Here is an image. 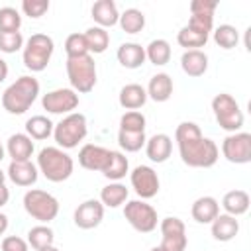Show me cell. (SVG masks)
<instances>
[{
	"label": "cell",
	"mask_w": 251,
	"mask_h": 251,
	"mask_svg": "<svg viewBox=\"0 0 251 251\" xmlns=\"http://www.w3.org/2000/svg\"><path fill=\"white\" fill-rule=\"evenodd\" d=\"M175 141L178 145V153H180L182 163L192 167V169L214 167L218 157H220L218 145L212 139L204 137L200 127L194 122L178 124L175 129Z\"/></svg>",
	"instance_id": "6da1fadb"
},
{
	"label": "cell",
	"mask_w": 251,
	"mask_h": 251,
	"mask_svg": "<svg viewBox=\"0 0 251 251\" xmlns=\"http://www.w3.org/2000/svg\"><path fill=\"white\" fill-rule=\"evenodd\" d=\"M39 94V82L37 78H33L31 75H24L20 78H16L2 94V108L8 114L14 116H22L25 114L31 104L35 102Z\"/></svg>",
	"instance_id": "7a4b0ae2"
},
{
	"label": "cell",
	"mask_w": 251,
	"mask_h": 251,
	"mask_svg": "<svg viewBox=\"0 0 251 251\" xmlns=\"http://www.w3.org/2000/svg\"><path fill=\"white\" fill-rule=\"evenodd\" d=\"M37 171L51 182H63L73 175L75 161L73 157L61 147H43L37 153Z\"/></svg>",
	"instance_id": "3957f363"
},
{
	"label": "cell",
	"mask_w": 251,
	"mask_h": 251,
	"mask_svg": "<svg viewBox=\"0 0 251 251\" xmlns=\"http://www.w3.org/2000/svg\"><path fill=\"white\" fill-rule=\"evenodd\" d=\"M86 133H88L86 116L80 114V112L67 114L53 127V137L57 141V147H61V149H75V147H78V143L86 137Z\"/></svg>",
	"instance_id": "277c9868"
},
{
	"label": "cell",
	"mask_w": 251,
	"mask_h": 251,
	"mask_svg": "<svg viewBox=\"0 0 251 251\" xmlns=\"http://www.w3.org/2000/svg\"><path fill=\"white\" fill-rule=\"evenodd\" d=\"M55 51V43L49 35L45 33H33L25 43H24V67L31 73H41L51 61V55Z\"/></svg>",
	"instance_id": "5b68a950"
},
{
	"label": "cell",
	"mask_w": 251,
	"mask_h": 251,
	"mask_svg": "<svg viewBox=\"0 0 251 251\" xmlns=\"http://www.w3.org/2000/svg\"><path fill=\"white\" fill-rule=\"evenodd\" d=\"M67 76L71 82V88L78 94H86L96 84V63L92 55L73 57L67 59Z\"/></svg>",
	"instance_id": "8992f818"
},
{
	"label": "cell",
	"mask_w": 251,
	"mask_h": 251,
	"mask_svg": "<svg viewBox=\"0 0 251 251\" xmlns=\"http://www.w3.org/2000/svg\"><path fill=\"white\" fill-rule=\"evenodd\" d=\"M212 110H214V116H216V122L222 129L229 131V133H235L243 127V112L237 104V100L231 96V94H226V92H220L212 98Z\"/></svg>",
	"instance_id": "52a82bcc"
},
{
	"label": "cell",
	"mask_w": 251,
	"mask_h": 251,
	"mask_svg": "<svg viewBox=\"0 0 251 251\" xmlns=\"http://www.w3.org/2000/svg\"><path fill=\"white\" fill-rule=\"evenodd\" d=\"M24 210L33 220L41 224H49L59 214V200L41 188H31L24 194Z\"/></svg>",
	"instance_id": "ba28073f"
},
{
	"label": "cell",
	"mask_w": 251,
	"mask_h": 251,
	"mask_svg": "<svg viewBox=\"0 0 251 251\" xmlns=\"http://www.w3.org/2000/svg\"><path fill=\"white\" fill-rule=\"evenodd\" d=\"M124 218L139 233H151L153 229H157L159 224L157 210L145 200H129L124 206Z\"/></svg>",
	"instance_id": "9c48e42d"
},
{
	"label": "cell",
	"mask_w": 251,
	"mask_h": 251,
	"mask_svg": "<svg viewBox=\"0 0 251 251\" xmlns=\"http://www.w3.org/2000/svg\"><path fill=\"white\" fill-rule=\"evenodd\" d=\"M161 229V247L165 251H184L186 249V227L180 218L169 216L163 218L159 224Z\"/></svg>",
	"instance_id": "30bf717a"
},
{
	"label": "cell",
	"mask_w": 251,
	"mask_h": 251,
	"mask_svg": "<svg viewBox=\"0 0 251 251\" xmlns=\"http://www.w3.org/2000/svg\"><path fill=\"white\" fill-rule=\"evenodd\" d=\"M222 155L235 165H245L251 161V133L235 131L222 141Z\"/></svg>",
	"instance_id": "8fae6325"
},
{
	"label": "cell",
	"mask_w": 251,
	"mask_h": 251,
	"mask_svg": "<svg viewBox=\"0 0 251 251\" xmlns=\"http://www.w3.org/2000/svg\"><path fill=\"white\" fill-rule=\"evenodd\" d=\"M129 182L141 200H149L159 192V175L149 165H137L129 173Z\"/></svg>",
	"instance_id": "7c38bea8"
},
{
	"label": "cell",
	"mask_w": 251,
	"mask_h": 251,
	"mask_svg": "<svg viewBox=\"0 0 251 251\" xmlns=\"http://www.w3.org/2000/svg\"><path fill=\"white\" fill-rule=\"evenodd\" d=\"M41 106L43 110H47L49 114H73V110H76L78 106V94L73 88H55L47 94H43L41 98Z\"/></svg>",
	"instance_id": "4fadbf2b"
},
{
	"label": "cell",
	"mask_w": 251,
	"mask_h": 251,
	"mask_svg": "<svg viewBox=\"0 0 251 251\" xmlns=\"http://www.w3.org/2000/svg\"><path fill=\"white\" fill-rule=\"evenodd\" d=\"M112 161V149H106L102 145L86 143L78 151V165L86 171H100L104 173Z\"/></svg>",
	"instance_id": "5bb4252c"
},
{
	"label": "cell",
	"mask_w": 251,
	"mask_h": 251,
	"mask_svg": "<svg viewBox=\"0 0 251 251\" xmlns=\"http://www.w3.org/2000/svg\"><path fill=\"white\" fill-rule=\"evenodd\" d=\"M73 220H75L76 227H80V229H94V227H98L100 222L104 220V206H102V202L96 200V198L84 200L75 210Z\"/></svg>",
	"instance_id": "9a60e30c"
},
{
	"label": "cell",
	"mask_w": 251,
	"mask_h": 251,
	"mask_svg": "<svg viewBox=\"0 0 251 251\" xmlns=\"http://www.w3.org/2000/svg\"><path fill=\"white\" fill-rule=\"evenodd\" d=\"M6 176L18 186H31L35 184L39 171L31 161H12L6 171Z\"/></svg>",
	"instance_id": "2e32d148"
},
{
	"label": "cell",
	"mask_w": 251,
	"mask_h": 251,
	"mask_svg": "<svg viewBox=\"0 0 251 251\" xmlns=\"http://www.w3.org/2000/svg\"><path fill=\"white\" fill-rule=\"evenodd\" d=\"M33 139L27 133H14L6 141V153L12 161H29L33 155Z\"/></svg>",
	"instance_id": "e0dca14e"
},
{
	"label": "cell",
	"mask_w": 251,
	"mask_h": 251,
	"mask_svg": "<svg viewBox=\"0 0 251 251\" xmlns=\"http://www.w3.org/2000/svg\"><path fill=\"white\" fill-rule=\"evenodd\" d=\"M171 151H173V139L167 133H155L145 141V153L153 163H165L171 157Z\"/></svg>",
	"instance_id": "ac0fdd59"
},
{
	"label": "cell",
	"mask_w": 251,
	"mask_h": 251,
	"mask_svg": "<svg viewBox=\"0 0 251 251\" xmlns=\"http://www.w3.org/2000/svg\"><path fill=\"white\" fill-rule=\"evenodd\" d=\"M118 61L122 67L126 69H139L143 63H145V47H141L139 43H133V41H126L118 47V53H116Z\"/></svg>",
	"instance_id": "d6986e66"
},
{
	"label": "cell",
	"mask_w": 251,
	"mask_h": 251,
	"mask_svg": "<svg viewBox=\"0 0 251 251\" xmlns=\"http://www.w3.org/2000/svg\"><path fill=\"white\" fill-rule=\"evenodd\" d=\"M92 20L98 24V27H112L118 24L120 20V12H118V6L112 2V0H98L92 4Z\"/></svg>",
	"instance_id": "ffe728a7"
},
{
	"label": "cell",
	"mask_w": 251,
	"mask_h": 251,
	"mask_svg": "<svg viewBox=\"0 0 251 251\" xmlns=\"http://www.w3.org/2000/svg\"><path fill=\"white\" fill-rule=\"evenodd\" d=\"M180 67L188 76L198 78L208 71V55L200 49L184 51L182 57H180Z\"/></svg>",
	"instance_id": "44dd1931"
},
{
	"label": "cell",
	"mask_w": 251,
	"mask_h": 251,
	"mask_svg": "<svg viewBox=\"0 0 251 251\" xmlns=\"http://www.w3.org/2000/svg\"><path fill=\"white\" fill-rule=\"evenodd\" d=\"M145 92H147V98L155 102H167L173 96V78L167 73H157L149 78Z\"/></svg>",
	"instance_id": "7402d4cb"
},
{
	"label": "cell",
	"mask_w": 251,
	"mask_h": 251,
	"mask_svg": "<svg viewBox=\"0 0 251 251\" xmlns=\"http://www.w3.org/2000/svg\"><path fill=\"white\" fill-rule=\"evenodd\" d=\"M190 214L198 224H212L220 214V204L214 196H200L194 200Z\"/></svg>",
	"instance_id": "603a6c76"
},
{
	"label": "cell",
	"mask_w": 251,
	"mask_h": 251,
	"mask_svg": "<svg viewBox=\"0 0 251 251\" xmlns=\"http://www.w3.org/2000/svg\"><path fill=\"white\" fill-rule=\"evenodd\" d=\"M210 226L216 241H231L239 233V222L229 214H218Z\"/></svg>",
	"instance_id": "cb8c5ba5"
},
{
	"label": "cell",
	"mask_w": 251,
	"mask_h": 251,
	"mask_svg": "<svg viewBox=\"0 0 251 251\" xmlns=\"http://www.w3.org/2000/svg\"><path fill=\"white\" fill-rule=\"evenodd\" d=\"M249 204H251V198L245 190H229L222 198V208L226 210V214L233 218L243 216L249 210Z\"/></svg>",
	"instance_id": "d4e9b609"
},
{
	"label": "cell",
	"mask_w": 251,
	"mask_h": 251,
	"mask_svg": "<svg viewBox=\"0 0 251 251\" xmlns=\"http://www.w3.org/2000/svg\"><path fill=\"white\" fill-rule=\"evenodd\" d=\"M118 100H120V106L126 108L127 112L129 110H137V108H141L147 102V92H145V88L141 84L131 82V84H126L120 90Z\"/></svg>",
	"instance_id": "484cf974"
},
{
	"label": "cell",
	"mask_w": 251,
	"mask_h": 251,
	"mask_svg": "<svg viewBox=\"0 0 251 251\" xmlns=\"http://www.w3.org/2000/svg\"><path fill=\"white\" fill-rule=\"evenodd\" d=\"M129 196V190L122 184V182H110L100 190V202L102 206L108 208H118L122 206Z\"/></svg>",
	"instance_id": "4316f807"
},
{
	"label": "cell",
	"mask_w": 251,
	"mask_h": 251,
	"mask_svg": "<svg viewBox=\"0 0 251 251\" xmlns=\"http://www.w3.org/2000/svg\"><path fill=\"white\" fill-rule=\"evenodd\" d=\"M53 127H55V124L47 116H31L25 122V133L31 139H37V141L47 139L49 135H53Z\"/></svg>",
	"instance_id": "83f0119b"
},
{
	"label": "cell",
	"mask_w": 251,
	"mask_h": 251,
	"mask_svg": "<svg viewBox=\"0 0 251 251\" xmlns=\"http://www.w3.org/2000/svg\"><path fill=\"white\" fill-rule=\"evenodd\" d=\"M84 39H86V45H88V53H94V55L104 53L110 45V33L104 27H98V25L88 27L84 31Z\"/></svg>",
	"instance_id": "f1b7e54d"
},
{
	"label": "cell",
	"mask_w": 251,
	"mask_h": 251,
	"mask_svg": "<svg viewBox=\"0 0 251 251\" xmlns=\"http://www.w3.org/2000/svg\"><path fill=\"white\" fill-rule=\"evenodd\" d=\"M145 57L149 59V63H153L155 67H163L171 61V45L167 39H153L147 47H145Z\"/></svg>",
	"instance_id": "f546056e"
},
{
	"label": "cell",
	"mask_w": 251,
	"mask_h": 251,
	"mask_svg": "<svg viewBox=\"0 0 251 251\" xmlns=\"http://www.w3.org/2000/svg\"><path fill=\"white\" fill-rule=\"evenodd\" d=\"M53 241H55V233H53V229H51L49 226H45V224L33 226V227L27 231V245H31L35 251L53 245Z\"/></svg>",
	"instance_id": "4dcf8cb0"
},
{
	"label": "cell",
	"mask_w": 251,
	"mask_h": 251,
	"mask_svg": "<svg viewBox=\"0 0 251 251\" xmlns=\"http://www.w3.org/2000/svg\"><path fill=\"white\" fill-rule=\"evenodd\" d=\"M118 24L126 33H139L145 27V16L137 8H127L124 14H120Z\"/></svg>",
	"instance_id": "1f68e13d"
},
{
	"label": "cell",
	"mask_w": 251,
	"mask_h": 251,
	"mask_svg": "<svg viewBox=\"0 0 251 251\" xmlns=\"http://www.w3.org/2000/svg\"><path fill=\"white\" fill-rule=\"evenodd\" d=\"M127 173H129V161H127V157H126L124 153H120V151H112V161H110L108 169H106L102 175H104L108 180L118 182V180L124 178Z\"/></svg>",
	"instance_id": "d6a6232c"
},
{
	"label": "cell",
	"mask_w": 251,
	"mask_h": 251,
	"mask_svg": "<svg viewBox=\"0 0 251 251\" xmlns=\"http://www.w3.org/2000/svg\"><path fill=\"white\" fill-rule=\"evenodd\" d=\"M212 33H214L216 45H220L222 49H233V47H237V43H239V31L235 29V25L222 24V25H218Z\"/></svg>",
	"instance_id": "836d02e7"
},
{
	"label": "cell",
	"mask_w": 251,
	"mask_h": 251,
	"mask_svg": "<svg viewBox=\"0 0 251 251\" xmlns=\"http://www.w3.org/2000/svg\"><path fill=\"white\" fill-rule=\"evenodd\" d=\"M176 41L180 47H186V51L190 49H200L208 43V35L206 33H200L196 29H190L188 25H184L178 33H176Z\"/></svg>",
	"instance_id": "e575fe53"
},
{
	"label": "cell",
	"mask_w": 251,
	"mask_h": 251,
	"mask_svg": "<svg viewBox=\"0 0 251 251\" xmlns=\"http://www.w3.org/2000/svg\"><path fill=\"white\" fill-rule=\"evenodd\" d=\"M145 131H122L118 133V143L126 153H135L141 147H145Z\"/></svg>",
	"instance_id": "d590c367"
},
{
	"label": "cell",
	"mask_w": 251,
	"mask_h": 251,
	"mask_svg": "<svg viewBox=\"0 0 251 251\" xmlns=\"http://www.w3.org/2000/svg\"><path fill=\"white\" fill-rule=\"evenodd\" d=\"M20 25H22V16L16 8H12V6L0 8V31L2 33L20 31Z\"/></svg>",
	"instance_id": "8d00e7d4"
},
{
	"label": "cell",
	"mask_w": 251,
	"mask_h": 251,
	"mask_svg": "<svg viewBox=\"0 0 251 251\" xmlns=\"http://www.w3.org/2000/svg\"><path fill=\"white\" fill-rule=\"evenodd\" d=\"M65 53H67V59L90 55V53H88L86 39H84V33H71V35L65 39Z\"/></svg>",
	"instance_id": "74e56055"
},
{
	"label": "cell",
	"mask_w": 251,
	"mask_h": 251,
	"mask_svg": "<svg viewBox=\"0 0 251 251\" xmlns=\"http://www.w3.org/2000/svg\"><path fill=\"white\" fill-rule=\"evenodd\" d=\"M145 116L137 110H129L120 118V129L122 131H145Z\"/></svg>",
	"instance_id": "f35d334b"
},
{
	"label": "cell",
	"mask_w": 251,
	"mask_h": 251,
	"mask_svg": "<svg viewBox=\"0 0 251 251\" xmlns=\"http://www.w3.org/2000/svg\"><path fill=\"white\" fill-rule=\"evenodd\" d=\"M24 49V37L20 31H14V33H2L0 31V51L2 53H16Z\"/></svg>",
	"instance_id": "ab89813d"
},
{
	"label": "cell",
	"mask_w": 251,
	"mask_h": 251,
	"mask_svg": "<svg viewBox=\"0 0 251 251\" xmlns=\"http://www.w3.org/2000/svg\"><path fill=\"white\" fill-rule=\"evenodd\" d=\"M186 25H188L190 29H196V31H200V33L210 35L212 27H214V14H192Z\"/></svg>",
	"instance_id": "60d3db41"
},
{
	"label": "cell",
	"mask_w": 251,
	"mask_h": 251,
	"mask_svg": "<svg viewBox=\"0 0 251 251\" xmlns=\"http://www.w3.org/2000/svg\"><path fill=\"white\" fill-rule=\"evenodd\" d=\"M22 10L29 18H41L49 10V0H24Z\"/></svg>",
	"instance_id": "b9f144b4"
},
{
	"label": "cell",
	"mask_w": 251,
	"mask_h": 251,
	"mask_svg": "<svg viewBox=\"0 0 251 251\" xmlns=\"http://www.w3.org/2000/svg\"><path fill=\"white\" fill-rule=\"evenodd\" d=\"M2 251H27L29 245L25 239H22L20 235H8L2 239V245H0Z\"/></svg>",
	"instance_id": "7bdbcfd3"
},
{
	"label": "cell",
	"mask_w": 251,
	"mask_h": 251,
	"mask_svg": "<svg viewBox=\"0 0 251 251\" xmlns=\"http://www.w3.org/2000/svg\"><path fill=\"white\" fill-rule=\"evenodd\" d=\"M218 2L214 0H194L190 2V14H214Z\"/></svg>",
	"instance_id": "ee69618b"
},
{
	"label": "cell",
	"mask_w": 251,
	"mask_h": 251,
	"mask_svg": "<svg viewBox=\"0 0 251 251\" xmlns=\"http://www.w3.org/2000/svg\"><path fill=\"white\" fill-rule=\"evenodd\" d=\"M8 200H10V190H8V186H6V184H2V186H0V208H2V206H6V204H8Z\"/></svg>",
	"instance_id": "f6af8a7d"
},
{
	"label": "cell",
	"mask_w": 251,
	"mask_h": 251,
	"mask_svg": "<svg viewBox=\"0 0 251 251\" xmlns=\"http://www.w3.org/2000/svg\"><path fill=\"white\" fill-rule=\"evenodd\" d=\"M8 76V63L4 59H0V82H4Z\"/></svg>",
	"instance_id": "bcb514c9"
},
{
	"label": "cell",
	"mask_w": 251,
	"mask_h": 251,
	"mask_svg": "<svg viewBox=\"0 0 251 251\" xmlns=\"http://www.w3.org/2000/svg\"><path fill=\"white\" fill-rule=\"evenodd\" d=\"M8 224H10V222H8V216L0 212V235H2V233L8 229Z\"/></svg>",
	"instance_id": "7dc6e473"
},
{
	"label": "cell",
	"mask_w": 251,
	"mask_h": 251,
	"mask_svg": "<svg viewBox=\"0 0 251 251\" xmlns=\"http://www.w3.org/2000/svg\"><path fill=\"white\" fill-rule=\"evenodd\" d=\"M6 157V149H4V145L0 143V163H2V159Z\"/></svg>",
	"instance_id": "c3c4849f"
},
{
	"label": "cell",
	"mask_w": 251,
	"mask_h": 251,
	"mask_svg": "<svg viewBox=\"0 0 251 251\" xmlns=\"http://www.w3.org/2000/svg\"><path fill=\"white\" fill-rule=\"evenodd\" d=\"M4 180H6V173H4L2 169H0V186L4 184Z\"/></svg>",
	"instance_id": "681fc988"
},
{
	"label": "cell",
	"mask_w": 251,
	"mask_h": 251,
	"mask_svg": "<svg viewBox=\"0 0 251 251\" xmlns=\"http://www.w3.org/2000/svg\"><path fill=\"white\" fill-rule=\"evenodd\" d=\"M39 251H59L55 245H49V247H43V249H39Z\"/></svg>",
	"instance_id": "f907efd6"
},
{
	"label": "cell",
	"mask_w": 251,
	"mask_h": 251,
	"mask_svg": "<svg viewBox=\"0 0 251 251\" xmlns=\"http://www.w3.org/2000/svg\"><path fill=\"white\" fill-rule=\"evenodd\" d=\"M151 251H165L161 245H155V247H151Z\"/></svg>",
	"instance_id": "816d5d0a"
}]
</instances>
